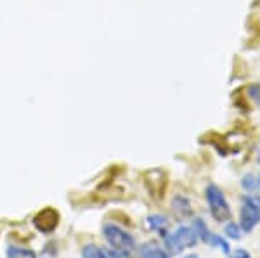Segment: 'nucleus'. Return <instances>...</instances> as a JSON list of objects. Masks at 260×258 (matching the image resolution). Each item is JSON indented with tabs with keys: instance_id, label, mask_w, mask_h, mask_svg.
Segmentation results:
<instances>
[{
	"instance_id": "obj_7",
	"label": "nucleus",
	"mask_w": 260,
	"mask_h": 258,
	"mask_svg": "<svg viewBox=\"0 0 260 258\" xmlns=\"http://www.w3.org/2000/svg\"><path fill=\"white\" fill-rule=\"evenodd\" d=\"M170 206H172V211H174L179 218H186V217H191L192 215L191 201L186 196H182V194H175L170 201Z\"/></svg>"
},
{
	"instance_id": "obj_15",
	"label": "nucleus",
	"mask_w": 260,
	"mask_h": 258,
	"mask_svg": "<svg viewBox=\"0 0 260 258\" xmlns=\"http://www.w3.org/2000/svg\"><path fill=\"white\" fill-rule=\"evenodd\" d=\"M104 258H130V251H123V249H116V248H103Z\"/></svg>"
},
{
	"instance_id": "obj_16",
	"label": "nucleus",
	"mask_w": 260,
	"mask_h": 258,
	"mask_svg": "<svg viewBox=\"0 0 260 258\" xmlns=\"http://www.w3.org/2000/svg\"><path fill=\"white\" fill-rule=\"evenodd\" d=\"M246 94H248V97L251 101L260 102V83H251V85H248Z\"/></svg>"
},
{
	"instance_id": "obj_10",
	"label": "nucleus",
	"mask_w": 260,
	"mask_h": 258,
	"mask_svg": "<svg viewBox=\"0 0 260 258\" xmlns=\"http://www.w3.org/2000/svg\"><path fill=\"white\" fill-rule=\"evenodd\" d=\"M207 243L210 244V246H217V248H220L222 251L225 253V255H231V246H229V243L225 241L222 236H217V234H213V232H210L208 234V238H207Z\"/></svg>"
},
{
	"instance_id": "obj_9",
	"label": "nucleus",
	"mask_w": 260,
	"mask_h": 258,
	"mask_svg": "<svg viewBox=\"0 0 260 258\" xmlns=\"http://www.w3.org/2000/svg\"><path fill=\"white\" fill-rule=\"evenodd\" d=\"M146 222H148L149 231H153V232H163V231H165V227L169 226V218H167L165 215H161V213L149 215V217L146 218Z\"/></svg>"
},
{
	"instance_id": "obj_17",
	"label": "nucleus",
	"mask_w": 260,
	"mask_h": 258,
	"mask_svg": "<svg viewBox=\"0 0 260 258\" xmlns=\"http://www.w3.org/2000/svg\"><path fill=\"white\" fill-rule=\"evenodd\" d=\"M233 258H251V255H250L248 251H246L245 248H238L236 251H234Z\"/></svg>"
},
{
	"instance_id": "obj_12",
	"label": "nucleus",
	"mask_w": 260,
	"mask_h": 258,
	"mask_svg": "<svg viewBox=\"0 0 260 258\" xmlns=\"http://www.w3.org/2000/svg\"><path fill=\"white\" fill-rule=\"evenodd\" d=\"M82 258H104L103 248H99L98 244L89 243L82 248Z\"/></svg>"
},
{
	"instance_id": "obj_18",
	"label": "nucleus",
	"mask_w": 260,
	"mask_h": 258,
	"mask_svg": "<svg viewBox=\"0 0 260 258\" xmlns=\"http://www.w3.org/2000/svg\"><path fill=\"white\" fill-rule=\"evenodd\" d=\"M184 258H198V255H187V256H184Z\"/></svg>"
},
{
	"instance_id": "obj_1",
	"label": "nucleus",
	"mask_w": 260,
	"mask_h": 258,
	"mask_svg": "<svg viewBox=\"0 0 260 258\" xmlns=\"http://www.w3.org/2000/svg\"><path fill=\"white\" fill-rule=\"evenodd\" d=\"M198 241V236H196L191 226H179L175 231L165 234V238H163L165 248L170 253H182L187 248H194Z\"/></svg>"
},
{
	"instance_id": "obj_11",
	"label": "nucleus",
	"mask_w": 260,
	"mask_h": 258,
	"mask_svg": "<svg viewBox=\"0 0 260 258\" xmlns=\"http://www.w3.org/2000/svg\"><path fill=\"white\" fill-rule=\"evenodd\" d=\"M191 227H192V231L196 232L198 239H201V241H205V243H207V238H208V234H210V231H208L205 220L203 218H194V220H192V226Z\"/></svg>"
},
{
	"instance_id": "obj_4",
	"label": "nucleus",
	"mask_w": 260,
	"mask_h": 258,
	"mask_svg": "<svg viewBox=\"0 0 260 258\" xmlns=\"http://www.w3.org/2000/svg\"><path fill=\"white\" fill-rule=\"evenodd\" d=\"M103 236L108 241L111 248L123 249V251H132L136 248V239L134 236L127 232L125 229H121L116 224H104L103 226Z\"/></svg>"
},
{
	"instance_id": "obj_3",
	"label": "nucleus",
	"mask_w": 260,
	"mask_h": 258,
	"mask_svg": "<svg viewBox=\"0 0 260 258\" xmlns=\"http://www.w3.org/2000/svg\"><path fill=\"white\" fill-rule=\"evenodd\" d=\"M260 222V196L246 194L241 201L240 227L243 232H251Z\"/></svg>"
},
{
	"instance_id": "obj_20",
	"label": "nucleus",
	"mask_w": 260,
	"mask_h": 258,
	"mask_svg": "<svg viewBox=\"0 0 260 258\" xmlns=\"http://www.w3.org/2000/svg\"><path fill=\"white\" fill-rule=\"evenodd\" d=\"M258 163H260V155H258Z\"/></svg>"
},
{
	"instance_id": "obj_14",
	"label": "nucleus",
	"mask_w": 260,
	"mask_h": 258,
	"mask_svg": "<svg viewBox=\"0 0 260 258\" xmlns=\"http://www.w3.org/2000/svg\"><path fill=\"white\" fill-rule=\"evenodd\" d=\"M241 187L246 191V193H253V191H257L258 189V180L255 178L253 175H245L241 178Z\"/></svg>"
},
{
	"instance_id": "obj_19",
	"label": "nucleus",
	"mask_w": 260,
	"mask_h": 258,
	"mask_svg": "<svg viewBox=\"0 0 260 258\" xmlns=\"http://www.w3.org/2000/svg\"><path fill=\"white\" fill-rule=\"evenodd\" d=\"M257 180H258V187H260V175H258V178H257Z\"/></svg>"
},
{
	"instance_id": "obj_13",
	"label": "nucleus",
	"mask_w": 260,
	"mask_h": 258,
	"mask_svg": "<svg viewBox=\"0 0 260 258\" xmlns=\"http://www.w3.org/2000/svg\"><path fill=\"white\" fill-rule=\"evenodd\" d=\"M224 234L229 239H240L241 238V227L236 222H228L224 226Z\"/></svg>"
},
{
	"instance_id": "obj_2",
	"label": "nucleus",
	"mask_w": 260,
	"mask_h": 258,
	"mask_svg": "<svg viewBox=\"0 0 260 258\" xmlns=\"http://www.w3.org/2000/svg\"><path fill=\"white\" fill-rule=\"evenodd\" d=\"M205 198L210 206V213L217 222H228L231 218V206L224 193L217 184H208L205 189Z\"/></svg>"
},
{
	"instance_id": "obj_5",
	"label": "nucleus",
	"mask_w": 260,
	"mask_h": 258,
	"mask_svg": "<svg viewBox=\"0 0 260 258\" xmlns=\"http://www.w3.org/2000/svg\"><path fill=\"white\" fill-rule=\"evenodd\" d=\"M57 224H59V213L52 208H45V210L39 211L33 218V226L42 234H50L52 231H56Z\"/></svg>"
},
{
	"instance_id": "obj_6",
	"label": "nucleus",
	"mask_w": 260,
	"mask_h": 258,
	"mask_svg": "<svg viewBox=\"0 0 260 258\" xmlns=\"http://www.w3.org/2000/svg\"><path fill=\"white\" fill-rule=\"evenodd\" d=\"M137 251H139L141 258H170V253L167 251V248H163L161 244L154 243V241L142 243Z\"/></svg>"
},
{
	"instance_id": "obj_8",
	"label": "nucleus",
	"mask_w": 260,
	"mask_h": 258,
	"mask_svg": "<svg viewBox=\"0 0 260 258\" xmlns=\"http://www.w3.org/2000/svg\"><path fill=\"white\" fill-rule=\"evenodd\" d=\"M7 258H37V253L31 248L16 246V244H9L6 249Z\"/></svg>"
}]
</instances>
